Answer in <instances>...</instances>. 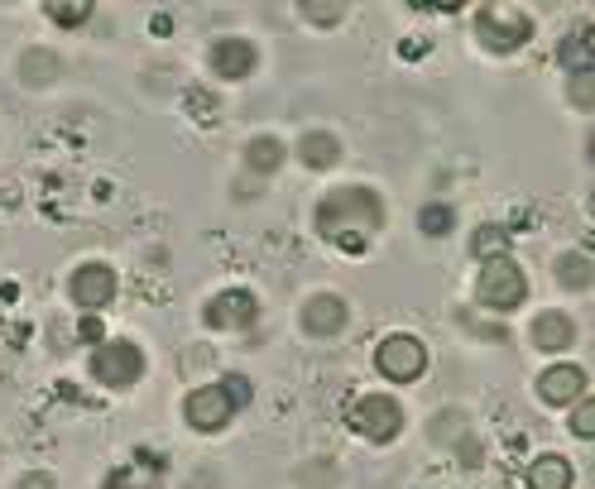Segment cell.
I'll return each mask as SVG.
<instances>
[{"label":"cell","mask_w":595,"mask_h":489,"mask_svg":"<svg viewBox=\"0 0 595 489\" xmlns=\"http://www.w3.org/2000/svg\"><path fill=\"white\" fill-rule=\"evenodd\" d=\"M558 284L562 288H591L595 284V259L586 249H572V255L558 259Z\"/></svg>","instance_id":"obj_17"},{"label":"cell","mask_w":595,"mask_h":489,"mask_svg":"<svg viewBox=\"0 0 595 489\" xmlns=\"http://www.w3.org/2000/svg\"><path fill=\"white\" fill-rule=\"evenodd\" d=\"M538 393H543V403H576L581 393H586V369L581 365H548L543 375H538Z\"/></svg>","instance_id":"obj_10"},{"label":"cell","mask_w":595,"mask_h":489,"mask_svg":"<svg viewBox=\"0 0 595 489\" xmlns=\"http://www.w3.org/2000/svg\"><path fill=\"white\" fill-rule=\"evenodd\" d=\"M475 298H481V308L514 312V308H519V302L528 298V279H524V269H519V264H514L509 255L485 259L481 279H475Z\"/></svg>","instance_id":"obj_3"},{"label":"cell","mask_w":595,"mask_h":489,"mask_svg":"<svg viewBox=\"0 0 595 489\" xmlns=\"http://www.w3.org/2000/svg\"><path fill=\"white\" fill-rule=\"evenodd\" d=\"M379 226H385V202L370 188H337L317 207V231L346 249V255H361Z\"/></svg>","instance_id":"obj_1"},{"label":"cell","mask_w":595,"mask_h":489,"mask_svg":"<svg viewBox=\"0 0 595 489\" xmlns=\"http://www.w3.org/2000/svg\"><path fill=\"white\" fill-rule=\"evenodd\" d=\"M572 432L576 437H595V403H581L572 413Z\"/></svg>","instance_id":"obj_24"},{"label":"cell","mask_w":595,"mask_h":489,"mask_svg":"<svg viewBox=\"0 0 595 489\" xmlns=\"http://www.w3.org/2000/svg\"><path fill=\"white\" fill-rule=\"evenodd\" d=\"M418 226H422V235H447L452 231V207H422V216H418Z\"/></svg>","instance_id":"obj_20"},{"label":"cell","mask_w":595,"mask_h":489,"mask_svg":"<svg viewBox=\"0 0 595 489\" xmlns=\"http://www.w3.org/2000/svg\"><path fill=\"white\" fill-rule=\"evenodd\" d=\"M91 379L106 389H130L144 379V355L135 341H101L91 355Z\"/></svg>","instance_id":"obj_5"},{"label":"cell","mask_w":595,"mask_h":489,"mask_svg":"<svg viewBox=\"0 0 595 489\" xmlns=\"http://www.w3.org/2000/svg\"><path fill=\"white\" fill-rule=\"evenodd\" d=\"M505 245H509V235L499 231V226H481V231L471 235L475 259H499V255H505Z\"/></svg>","instance_id":"obj_19"},{"label":"cell","mask_w":595,"mask_h":489,"mask_svg":"<svg viewBox=\"0 0 595 489\" xmlns=\"http://www.w3.org/2000/svg\"><path fill=\"white\" fill-rule=\"evenodd\" d=\"M245 403H250V379L227 375L221 385H211V389H192L188 403H183V413H188V422L197 432H221Z\"/></svg>","instance_id":"obj_2"},{"label":"cell","mask_w":595,"mask_h":489,"mask_svg":"<svg viewBox=\"0 0 595 489\" xmlns=\"http://www.w3.org/2000/svg\"><path fill=\"white\" fill-rule=\"evenodd\" d=\"M375 365H379V375L394 379V385H414V379L428 369V351H422V341L418 336H385L379 341V351H375Z\"/></svg>","instance_id":"obj_7"},{"label":"cell","mask_w":595,"mask_h":489,"mask_svg":"<svg viewBox=\"0 0 595 489\" xmlns=\"http://www.w3.org/2000/svg\"><path fill=\"white\" fill-rule=\"evenodd\" d=\"M351 432H361L365 442H394L404 432V408L389 399V393H365V399L351 403Z\"/></svg>","instance_id":"obj_6"},{"label":"cell","mask_w":595,"mask_h":489,"mask_svg":"<svg viewBox=\"0 0 595 489\" xmlns=\"http://www.w3.org/2000/svg\"><path fill=\"white\" fill-rule=\"evenodd\" d=\"M346 326V302L337 293H317L308 308H302V332L308 336H337Z\"/></svg>","instance_id":"obj_11"},{"label":"cell","mask_w":595,"mask_h":489,"mask_svg":"<svg viewBox=\"0 0 595 489\" xmlns=\"http://www.w3.org/2000/svg\"><path fill=\"white\" fill-rule=\"evenodd\" d=\"M211 68H217V77H245L255 73V48L245 44V38H221L217 48H211Z\"/></svg>","instance_id":"obj_13"},{"label":"cell","mask_w":595,"mask_h":489,"mask_svg":"<svg viewBox=\"0 0 595 489\" xmlns=\"http://www.w3.org/2000/svg\"><path fill=\"white\" fill-rule=\"evenodd\" d=\"M245 164L255 168V174H274V168L284 164V144L274 140V135H260V140H250V149H245Z\"/></svg>","instance_id":"obj_18"},{"label":"cell","mask_w":595,"mask_h":489,"mask_svg":"<svg viewBox=\"0 0 595 489\" xmlns=\"http://www.w3.org/2000/svg\"><path fill=\"white\" fill-rule=\"evenodd\" d=\"M260 316V302L250 288H227V293H217L207 302V326H217V332H241V326H255Z\"/></svg>","instance_id":"obj_8"},{"label":"cell","mask_w":595,"mask_h":489,"mask_svg":"<svg viewBox=\"0 0 595 489\" xmlns=\"http://www.w3.org/2000/svg\"><path fill=\"white\" fill-rule=\"evenodd\" d=\"M558 63H562V68H572V77L595 68V30H591V24H576V30L562 38V44H558Z\"/></svg>","instance_id":"obj_12"},{"label":"cell","mask_w":595,"mask_h":489,"mask_svg":"<svg viewBox=\"0 0 595 489\" xmlns=\"http://www.w3.org/2000/svg\"><path fill=\"white\" fill-rule=\"evenodd\" d=\"M101 336H106L101 316H87V322H82V341H101Z\"/></svg>","instance_id":"obj_25"},{"label":"cell","mask_w":595,"mask_h":489,"mask_svg":"<svg viewBox=\"0 0 595 489\" xmlns=\"http://www.w3.org/2000/svg\"><path fill=\"white\" fill-rule=\"evenodd\" d=\"M298 158L308 168H332L341 158V144H337L332 130H308V135L298 140Z\"/></svg>","instance_id":"obj_15"},{"label":"cell","mask_w":595,"mask_h":489,"mask_svg":"<svg viewBox=\"0 0 595 489\" xmlns=\"http://www.w3.org/2000/svg\"><path fill=\"white\" fill-rule=\"evenodd\" d=\"M302 15L317 20V24H337L341 15H346V5H341V0H327V5H322V0H308V5H302Z\"/></svg>","instance_id":"obj_22"},{"label":"cell","mask_w":595,"mask_h":489,"mask_svg":"<svg viewBox=\"0 0 595 489\" xmlns=\"http://www.w3.org/2000/svg\"><path fill=\"white\" fill-rule=\"evenodd\" d=\"M533 341H538L543 351H566V346L576 341V322H572L566 312H543V316L533 322Z\"/></svg>","instance_id":"obj_14"},{"label":"cell","mask_w":595,"mask_h":489,"mask_svg":"<svg viewBox=\"0 0 595 489\" xmlns=\"http://www.w3.org/2000/svg\"><path fill=\"white\" fill-rule=\"evenodd\" d=\"M91 15V5H82V0H77V5H48V20H58V24H82Z\"/></svg>","instance_id":"obj_23"},{"label":"cell","mask_w":595,"mask_h":489,"mask_svg":"<svg viewBox=\"0 0 595 489\" xmlns=\"http://www.w3.org/2000/svg\"><path fill=\"white\" fill-rule=\"evenodd\" d=\"M528 489H572V466L562 456H538L528 470Z\"/></svg>","instance_id":"obj_16"},{"label":"cell","mask_w":595,"mask_h":489,"mask_svg":"<svg viewBox=\"0 0 595 489\" xmlns=\"http://www.w3.org/2000/svg\"><path fill=\"white\" fill-rule=\"evenodd\" d=\"M24 489H48V475H30V480H24Z\"/></svg>","instance_id":"obj_26"},{"label":"cell","mask_w":595,"mask_h":489,"mask_svg":"<svg viewBox=\"0 0 595 489\" xmlns=\"http://www.w3.org/2000/svg\"><path fill=\"white\" fill-rule=\"evenodd\" d=\"M566 97H572L576 111H595V77H591V73L572 77V87H566Z\"/></svg>","instance_id":"obj_21"},{"label":"cell","mask_w":595,"mask_h":489,"mask_svg":"<svg viewBox=\"0 0 595 489\" xmlns=\"http://www.w3.org/2000/svg\"><path fill=\"white\" fill-rule=\"evenodd\" d=\"M68 293H73V302H77L82 312H101L106 302L115 298V274L106 269V264H82V269L73 274V288H68Z\"/></svg>","instance_id":"obj_9"},{"label":"cell","mask_w":595,"mask_h":489,"mask_svg":"<svg viewBox=\"0 0 595 489\" xmlns=\"http://www.w3.org/2000/svg\"><path fill=\"white\" fill-rule=\"evenodd\" d=\"M475 38L495 53H514L533 38V20L514 5H485L481 15H475Z\"/></svg>","instance_id":"obj_4"}]
</instances>
